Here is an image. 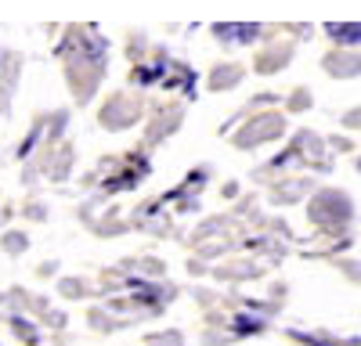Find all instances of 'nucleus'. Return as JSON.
Masks as SVG:
<instances>
[{
	"label": "nucleus",
	"mask_w": 361,
	"mask_h": 346,
	"mask_svg": "<svg viewBox=\"0 0 361 346\" xmlns=\"http://www.w3.org/2000/svg\"><path fill=\"white\" fill-rule=\"evenodd\" d=\"M325 33L340 47H361V22H329Z\"/></svg>",
	"instance_id": "nucleus-1"
}]
</instances>
